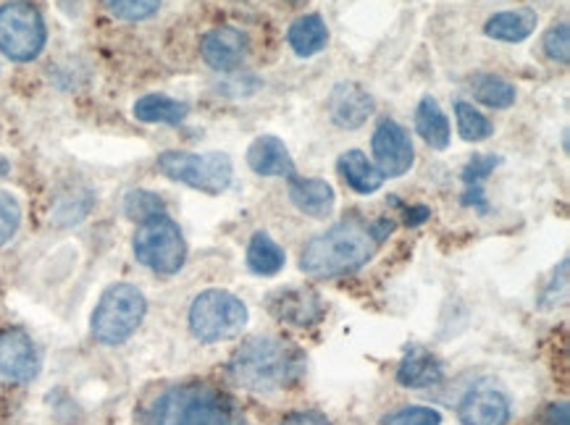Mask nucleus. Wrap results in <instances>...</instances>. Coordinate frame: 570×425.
<instances>
[{"instance_id":"f257e3e1","label":"nucleus","mask_w":570,"mask_h":425,"mask_svg":"<svg viewBox=\"0 0 570 425\" xmlns=\"http://www.w3.org/2000/svg\"><path fill=\"white\" fill-rule=\"evenodd\" d=\"M305 370V355L292 342L255 336L234 352L229 373L239 386L255 394H272L297 384Z\"/></svg>"},{"instance_id":"f03ea898","label":"nucleus","mask_w":570,"mask_h":425,"mask_svg":"<svg viewBox=\"0 0 570 425\" xmlns=\"http://www.w3.org/2000/svg\"><path fill=\"white\" fill-rule=\"evenodd\" d=\"M153 425H245L237 399L210 384H181L153 402Z\"/></svg>"},{"instance_id":"7ed1b4c3","label":"nucleus","mask_w":570,"mask_h":425,"mask_svg":"<svg viewBox=\"0 0 570 425\" xmlns=\"http://www.w3.org/2000/svg\"><path fill=\"white\" fill-rule=\"evenodd\" d=\"M379 239L371 226L342 221L305 245L299 268L313 278H337L363 268L374 258Z\"/></svg>"},{"instance_id":"20e7f679","label":"nucleus","mask_w":570,"mask_h":425,"mask_svg":"<svg viewBox=\"0 0 570 425\" xmlns=\"http://www.w3.org/2000/svg\"><path fill=\"white\" fill-rule=\"evenodd\" d=\"M148 303L131 284H114L104 291L92 313V336L104 344H121L142 324Z\"/></svg>"},{"instance_id":"39448f33","label":"nucleus","mask_w":570,"mask_h":425,"mask_svg":"<svg viewBox=\"0 0 570 425\" xmlns=\"http://www.w3.org/2000/svg\"><path fill=\"white\" fill-rule=\"evenodd\" d=\"M247 307L239 297L224 289H208L189 307V328L200 342L214 344L234 339L245 332Z\"/></svg>"},{"instance_id":"423d86ee","label":"nucleus","mask_w":570,"mask_h":425,"mask_svg":"<svg viewBox=\"0 0 570 425\" xmlns=\"http://www.w3.org/2000/svg\"><path fill=\"white\" fill-rule=\"evenodd\" d=\"M160 174L169 176L181 185L200 189L206 195H222L232 185V158L226 152H185V150H166L158 156Z\"/></svg>"},{"instance_id":"0eeeda50","label":"nucleus","mask_w":570,"mask_h":425,"mask_svg":"<svg viewBox=\"0 0 570 425\" xmlns=\"http://www.w3.org/2000/svg\"><path fill=\"white\" fill-rule=\"evenodd\" d=\"M46 21L27 0H11L0 6V50L11 61H35L46 48Z\"/></svg>"},{"instance_id":"6e6552de","label":"nucleus","mask_w":570,"mask_h":425,"mask_svg":"<svg viewBox=\"0 0 570 425\" xmlns=\"http://www.w3.org/2000/svg\"><path fill=\"white\" fill-rule=\"evenodd\" d=\"M131 247H135L137 260L160 276L177 274L185 266V237H181L179 226L169 216L142 224L135 234Z\"/></svg>"},{"instance_id":"1a4fd4ad","label":"nucleus","mask_w":570,"mask_h":425,"mask_svg":"<svg viewBox=\"0 0 570 425\" xmlns=\"http://www.w3.org/2000/svg\"><path fill=\"white\" fill-rule=\"evenodd\" d=\"M371 148H374L379 171L384 176H402L405 171H411L415 160L413 139L402 123L384 119L374 131Z\"/></svg>"},{"instance_id":"9d476101","label":"nucleus","mask_w":570,"mask_h":425,"mask_svg":"<svg viewBox=\"0 0 570 425\" xmlns=\"http://www.w3.org/2000/svg\"><path fill=\"white\" fill-rule=\"evenodd\" d=\"M328 116L342 129H361L374 116L376 102L371 92L357 82H342L332 90L326 100Z\"/></svg>"},{"instance_id":"9b49d317","label":"nucleus","mask_w":570,"mask_h":425,"mask_svg":"<svg viewBox=\"0 0 570 425\" xmlns=\"http://www.w3.org/2000/svg\"><path fill=\"white\" fill-rule=\"evenodd\" d=\"M0 373L6 378L19 380V384L38 378L40 355L32 339L19 328H9V332L0 334Z\"/></svg>"},{"instance_id":"f8f14e48","label":"nucleus","mask_w":570,"mask_h":425,"mask_svg":"<svg viewBox=\"0 0 570 425\" xmlns=\"http://www.w3.org/2000/svg\"><path fill=\"white\" fill-rule=\"evenodd\" d=\"M200 53L210 69L234 71L247 58V34L237 27H216L203 34Z\"/></svg>"},{"instance_id":"ddd939ff","label":"nucleus","mask_w":570,"mask_h":425,"mask_svg":"<svg viewBox=\"0 0 570 425\" xmlns=\"http://www.w3.org/2000/svg\"><path fill=\"white\" fill-rule=\"evenodd\" d=\"M463 425H505L510 417V399L492 384H479L465 394L458 407Z\"/></svg>"},{"instance_id":"4468645a","label":"nucleus","mask_w":570,"mask_h":425,"mask_svg":"<svg viewBox=\"0 0 570 425\" xmlns=\"http://www.w3.org/2000/svg\"><path fill=\"white\" fill-rule=\"evenodd\" d=\"M247 166L258 176H295V160L287 145L274 135H263L247 148Z\"/></svg>"},{"instance_id":"2eb2a0df","label":"nucleus","mask_w":570,"mask_h":425,"mask_svg":"<svg viewBox=\"0 0 570 425\" xmlns=\"http://www.w3.org/2000/svg\"><path fill=\"white\" fill-rule=\"evenodd\" d=\"M272 313L279 320H287V324L295 326H311L321 320L324 315V307H321L318 297L308 289H289L282 291L272 299Z\"/></svg>"},{"instance_id":"dca6fc26","label":"nucleus","mask_w":570,"mask_h":425,"mask_svg":"<svg viewBox=\"0 0 570 425\" xmlns=\"http://www.w3.org/2000/svg\"><path fill=\"white\" fill-rule=\"evenodd\" d=\"M289 200L305 216L326 218L334 208V189L324 179H297V176H292Z\"/></svg>"},{"instance_id":"f3484780","label":"nucleus","mask_w":570,"mask_h":425,"mask_svg":"<svg viewBox=\"0 0 570 425\" xmlns=\"http://www.w3.org/2000/svg\"><path fill=\"white\" fill-rule=\"evenodd\" d=\"M442 380V360L429 349L415 347L402 357L397 368V384L405 388H426Z\"/></svg>"},{"instance_id":"a211bd4d","label":"nucleus","mask_w":570,"mask_h":425,"mask_svg":"<svg viewBox=\"0 0 570 425\" xmlns=\"http://www.w3.org/2000/svg\"><path fill=\"white\" fill-rule=\"evenodd\" d=\"M537 11L531 9H515V11H500L487 19L484 34L497 42H523L531 38L537 29Z\"/></svg>"},{"instance_id":"6ab92c4d","label":"nucleus","mask_w":570,"mask_h":425,"mask_svg":"<svg viewBox=\"0 0 570 425\" xmlns=\"http://www.w3.org/2000/svg\"><path fill=\"white\" fill-rule=\"evenodd\" d=\"M337 171L357 195H374L384 185V174L363 156L361 150L342 152L337 160Z\"/></svg>"},{"instance_id":"aec40b11","label":"nucleus","mask_w":570,"mask_h":425,"mask_svg":"<svg viewBox=\"0 0 570 425\" xmlns=\"http://www.w3.org/2000/svg\"><path fill=\"white\" fill-rule=\"evenodd\" d=\"M415 131H419L423 142L431 150H448L450 148V121L431 95H426L415 108Z\"/></svg>"},{"instance_id":"412c9836","label":"nucleus","mask_w":570,"mask_h":425,"mask_svg":"<svg viewBox=\"0 0 570 425\" xmlns=\"http://www.w3.org/2000/svg\"><path fill=\"white\" fill-rule=\"evenodd\" d=\"M287 40L289 48L295 50L299 58H311L326 48L328 29L318 13H308V17H299L292 21Z\"/></svg>"},{"instance_id":"4be33fe9","label":"nucleus","mask_w":570,"mask_h":425,"mask_svg":"<svg viewBox=\"0 0 570 425\" xmlns=\"http://www.w3.org/2000/svg\"><path fill=\"white\" fill-rule=\"evenodd\" d=\"M187 113V102L174 100L169 95H145L135 102V116L145 123H181Z\"/></svg>"},{"instance_id":"5701e85b","label":"nucleus","mask_w":570,"mask_h":425,"mask_svg":"<svg viewBox=\"0 0 570 425\" xmlns=\"http://www.w3.org/2000/svg\"><path fill=\"white\" fill-rule=\"evenodd\" d=\"M284 250L266 231H255L247 245V266L258 276H274L284 268Z\"/></svg>"},{"instance_id":"b1692460","label":"nucleus","mask_w":570,"mask_h":425,"mask_svg":"<svg viewBox=\"0 0 570 425\" xmlns=\"http://www.w3.org/2000/svg\"><path fill=\"white\" fill-rule=\"evenodd\" d=\"M473 98L487 108H510L515 102V87L497 75H476L471 79Z\"/></svg>"},{"instance_id":"393cba45","label":"nucleus","mask_w":570,"mask_h":425,"mask_svg":"<svg viewBox=\"0 0 570 425\" xmlns=\"http://www.w3.org/2000/svg\"><path fill=\"white\" fill-rule=\"evenodd\" d=\"M124 212L131 221H156V218H164L166 212V202L164 197H158L156 192H148V189H131V192L124 197Z\"/></svg>"},{"instance_id":"a878e982","label":"nucleus","mask_w":570,"mask_h":425,"mask_svg":"<svg viewBox=\"0 0 570 425\" xmlns=\"http://www.w3.org/2000/svg\"><path fill=\"white\" fill-rule=\"evenodd\" d=\"M455 119H458L460 137H463L465 142H484V139L494 135L492 121H489L479 108H473L471 102L465 100L455 102Z\"/></svg>"},{"instance_id":"bb28decb","label":"nucleus","mask_w":570,"mask_h":425,"mask_svg":"<svg viewBox=\"0 0 570 425\" xmlns=\"http://www.w3.org/2000/svg\"><path fill=\"white\" fill-rule=\"evenodd\" d=\"M108 13L124 21H142L158 11L160 0H104Z\"/></svg>"},{"instance_id":"cd10ccee","label":"nucleus","mask_w":570,"mask_h":425,"mask_svg":"<svg viewBox=\"0 0 570 425\" xmlns=\"http://www.w3.org/2000/svg\"><path fill=\"white\" fill-rule=\"evenodd\" d=\"M442 415L431 407H402L382 417V425H440Z\"/></svg>"},{"instance_id":"c85d7f7f","label":"nucleus","mask_w":570,"mask_h":425,"mask_svg":"<svg viewBox=\"0 0 570 425\" xmlns=\"http://www.w3.org/2000/svg\"><path fill=\"white\" fill-rule=\"evenodd\" d=\"M542 46H544L547 58H552V61H558L562 66L570 61V27L566 21H560V24L547 29Z\"/></svg>"},{"instance_id":"c756f323","label":"nucleus","mask_w":570,"mask_h":425,"mask_svg":"<svg viewBox=\"0 0 570 425\" xmlns=\"http://www.w3.org/2000/svg\"><path fill=\"white\" fill-rule=\"evenodd\" d=\"M21 224V205L17 197L9 192H0V245H6Z\"/></svg>"},{"instance_id":"7c9ffc66","label":"nucleus","mask_w":570,"mask_h":425,"mask_svg":"<svg viewBox=\"0 0 570 425\" xmlns=\"http://www.w3.org/2000/svg\"><path fill=\"white\" fill-rule=\"evenodd\" d=\"M500 164L494 156H473L463 168V179L468 187H479V181H484L489 174L494 171V166Z\"/></svg>"},{"instance_id":"2f4dec72","label":"nucleus","mask_w":570,"mask_h":425,"mask_svg":"<svg viewBox=\"0 0 570 425\" xmlns=\"http://www.w3.org/2000/svg\"><path fill=\"white\" fill-rule=\"evenodd\" d=\"M570 407H568V402H552L550 407H547V413H544V421L550 423V425H568L570 423Z\"/></svg>"},{"instance_id":"473e14b6","label":"nucleus","mask_w":570,"mask_h":425,"mask_svg":"<svg viewBox=\"0 0 570 425\" xmlns=\"http://www.w3.org/2000/svg\"><path fill=\"white\" fill-rule=\"evenodd\" d=\"M282 425H332L321 413H289Z\"/></svg>"},{"instance_id":"72a5a7b5","label":"nucleus","mask_w":570,"mask_h":425,"mask_svg":"<svg viewBox=\"0 0 570 425\" xmlns=\"http://www.w3.org/2000/svg\"><path fill=\"white\" fill-rule=\"evenodd\" d=\"M426 218H429V208H423V205H419V208H407V226L423 224Z\"/></svg>"},{"instance_id":"f704fd0d","label":"nucleus","mask_w":570,"mask_h":425,"mask_svg":"<svg viewBox=\"0 0 570 425\" xmlns=\"http://www.w3.org/2000/svg\"><path fill=\"white\" fill-rule=\"evenodd\" d=\"M9 168H11L9 160H6L3 156H0V176H6V174H9Z\"/></svg>"},{"instance_id":"c9c22d12","label":"nucleus","mask_w":570,"mask_h":425,"mask_svg":"<svg viewBox=\"0 0 570 425\" xmlns=\"http://www.w3.org/2000/svg\"><path fill=\"white\" fill-rule=\"evenodd\" d=\"M289 3H292V6H297V3H303V0H289Z\"/></svg>"}]
</instances>
